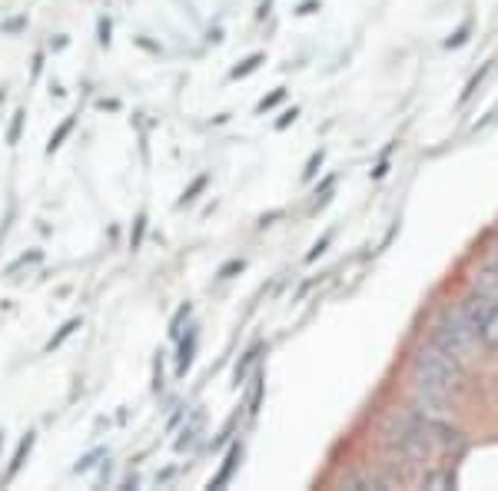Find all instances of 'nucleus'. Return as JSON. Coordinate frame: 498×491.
Masks as SVG:
<instances>
[{
    "mask_svg": "<svg viewBox=\"0 0 498 491\" xmlns=\"http://www.w3.org/2000/svg\"><path fill=\"white\" fill-rule=\"evenodd\" d=\"M412 379H416V386L422 388V392L452 398L462 392L465 369L459 359L445 355V352L435 349L429 342V345H422V349L412 355Z\"/></svg>",
    "mask_w": 498,
    "mask_h": 491,
    "instance_id": "nucleus-1",
    "label": "nucleus"
},
{
    "mask_svg": "<svg viewBox=\"0 0 498 491\" xmlns=\"http://www.w3.org/2000/svg\"><path fill=\"white\" fill-rule=\"evenodd\" d=\"M432 345L442 349L445 355H452L459 362H465L468 355H472V345L478 342V332L462 316H459V309L449 312V316H442L435 326H432Z\"/></svg>",
    "mask_w": 498,
    "mask_h": 491,
    "instance_id": "nucleus-2",
    "label": "nucleus"
},
{
    "mask_svg": "<svg viewBox=\"0 0 498 491\" xmlns=\"http://www.w3.org/2000/svg\"><path fill=\"white\" fill-rule=\"evenodd\" d=\"M495 305H498L495 295H485V293H478V289H472V293L462 299V305H459V316H462L465 322H468V326L478 332V329H482V322H485L488 312H492Z\"/></svg>",
    "mask_w": 498,
    "mask_h": 491,
    "instance_id": "nucleus-3",
    "label": "nucleus"
},
{
    "mask_svg": "<svg viewBox=\"0 0 498 491\" xmlns=\"http://www.w3.org/2000/svg\"><path fill=\"white\" fill-rule=\"evenodd\" d=\"M455 485V475L452 468H429L426 475H422V488H432V491H445Z\"/></svg>",
    "mask_w": 498,
    "mask_h": 491,
    "instance_id": "nucleus-4",
    "label": "nucleus"
},
{
    "mask_svg": "<svg viewBox=\"0 0 498 491\" xmlns=\"http://www.w3.org/2000/svg\"><path fill=\"white\" fill-rule=\"evenodd\" d=\"M478 342H482L488 352H498V305L488 312V319L482 322V329H478Z\"/></svg>",
    "mask_w": 498,
    "mask_h": 491,
    "instance_id": "nucleus-5",
    "label": "nucleus"
},
{
    "mask_svg": "<svg viewBox=\"0 0 498 491\" xmlns=\"http://www.w3.org/2000/svg\"><path fill=\"white\" fill-rule=\"evenodd\" d=\"M240 458H243V445H232L230 455H226V462H223V468H220V475L209 481V488H223V485L232 479V471H236V462H240Z\"/></svg>",
    "mask_w": 498,
    "mask_h": 491,
    "instance_id": "nucleus-6",
    "label": "nucleus"
},
{
    "mask_svg": "<svg viewBox=\"0 0 498 491\" xmlns=\"http://www.w3.org/2000/svg\"><path fill=\"white\" fill-rule=\"evenodd\" d=\"M193 349H197V332H190V339L180 345V359H176V372L186 375L190 362H193Z\"/></svg>",
    "mask_w": 498,
    "mask_h": 491,
    "instance_id": "nucleus-7",
    "label": "nucleus"
},
{
    "mask_svg": "<svg viewBox=\"0 0 498 491\" xmlns=\"http://www.w3.org/2000/svg\"><path fill=\"white\" fill-rule=\"evenodd\" d=\"M73 123H77V120H73V117H67V120H63V123H60L57 133H54V137H50V143H46V153H57L60 146H63V140H67V137H70V129H73Z\"/></svg>",
    "mask_w": 498,
    "mask_h": 491,
    "instance_id": "nucleus-8",
    "label": "nucleus"
},
{
    "mask_svg": "<svg viewBox=\"0 0 498 491\" xmlns=\"http://www.w3.org/2000/svg\"><path fill=\"white\" fill-rule=\"evenodd\" d=\"M259 63H266V57H263V54H253V57H246L240 67H232L230 77H232V80H240V77H249L253 71H259Z\"/></svg>",
    "mask_w": 498,
    "mask_h": 491,
    "instance_id": "nucleus-9",
    "label": "nucleus"
},
{
    "mask_svg": "<svg viewBox=\"0 0 498 491\" xmlns=\"http://www.w3.org/2000/svg\"><path fill=\"white\" fill-rule=\"evenodd\" d=\"M77 329H80V319H70V322H63V326H60L57 336H54V339L46 342V349L54 352V349H57V345H63V339H70V336H73Z\"/></svg>",
    "mask_w": 498,
    "mask_h": 491,
    "instance_id": "nucleus-10",
    "label": "nucleus"
},
{
    "mask_svg": "<svg viewBox=\"0 0 498 491\" xmlns=\"http://www.w3.org/2000/svg\"><path fill=\"white\" fill-rule=\"evenodd\" d=\"M199 421H203V415H197V419H193V421H190V425H186V429H183V438H180V442H176V452H183V448H190V445L197 442Z\"/></svg>",
    "mask_w": 498,
    "mask_h": 491,
    "instance_id": "nucleus-11",
    "label": "nucleus"
},
{
    "mask_svg": "<svg viewBox=\"0 0 498 491\" xmlns=\"http://www.w3.org/2000/svg\"><path fill=\"white\" fill-rule=\"evenodd\" d=\"M30 448H34V435H27V438L21 442V448H17V455H13V462H11V475H17V471H21L23 458L30 455Z\"/></svg>",
    "mask_w": 498,
    "mask_h": 491,
    "instance_id": "nucleus-12",
    "label": "nucleus"
},
{
    "mask_svg": "<svg viewBox=\"0 0 498 491\" xmlns=\"http://www.w3.org/2000/svg\"><path fill=\"white\" fill-rule=\"evenodd\" d=\"M468 30H472V21H465V24L459 27V30H455V34L449 37V40H445V47H449V50H452V47H462L465 37H468Z\"/></svg>",
    "mask_w": 498,
    "mask_h": 491,
    "instance_id": "nucleus-13",
    "label": "nucleus"
},
{
    "mask_svg": "<svg viewBox=\"0 0 498 491\" xmlns=\"http://www.w3.org/2000/svg\"><path fill=\"white\" fill-rule=\"evenodd\" d=\"M488 71H492V63H485V67H482V71H478L476 77H472V80H468V87H465V90H462V100H468V96L476 94V90H478V83L485 80V73H488Z\"/></svg>",
    "mask_w": 498,
    "mask_h": 491,
    "instance_id": "nucleus-14",
    "label": "nucleus"
},
{
    "mask_svg": "<svg viewBox=\"0 0 498 491\" xmlns=\"http://www.w3.org/2000/svg\"><path fill=\"white\" fill-rule=\"evenodd\" d=\"M256 355H259V349H249V352L243 355V362L236 365V382H243V379H246V372H249V365L256 362Z\"/></svg>",
    "mask_w": 498,
    "mask_h": 491,
    "instance_id": "nucleus-15",
    "label": "nucleus"
},
{
    "mask_svg": "<svg viewBox=\"0 0 498 491\" xmlns=\"http://www.w3.org/2000/svg\"><path fill=\"white\" fill-rule=\"evenodd\" d=\"M207 183H209V176H197V179H193V187L186 189L183 199H180V203H183V206H186V203H193V199H197V193H199V189H203V187H207Z\"/></svg>",
    "mask_w": 498,
    "mask_h": 491,
    "instance_id": "nucleus-16",
    "label": "nucleus"
},
{
    "mask_svg": "<svg viewBox=\"0 0 498 491\" xmlns=\"http://www.w3.org/2000/svg\"><path fill=\"white\" fill-rule=\"evenodd\" d=\"M283 96H286V90L279 87V90H273V94H269L266 100H259V106H256V110H259V113H266V110H273V106H276L279 100H283Z\"/></svg>",
    "mask_w": 498,
    "mask_h": 491,
    "instance_id": "nucleus-17",
    "label": "nucleus"
},
{
    "mask_svg": "<svg viewBox=\"0 0 498 491\" xmlns=\"http://www.w3.org/2000/svg\"><path fill=\"white\" fill-rule=\"evenodd\" d=\"M329 243H333V233H325L323 239H319V243H316L313 249H309V256H306V262H316V259H319V256L325 253V246H329Z\"/></svg>",
    "mask_w": 498,
    "mask_h": 491,
    "instance_id": "nucleus-18",
    "label": "nucleus"
},
{
    "mask_svg": "<svg viewBox=\"0 0 498 491\" xmlns=\"http://www.w3.org/2000/svg\"><path fill=\"white\" fill-rule=\"evenodd\" d=\"M21 127H23V110H17V113H13V123H11V133H7V143L21 140Z\"/></svg>",
    "mask_w": 498,
    "mask_h": 491,
    "instance_id": "nucleus-19",
    "label": "nucleus"
},
{
    "mask_svg": "<svg viewBox=\"0 0 498 491\" xmlns=\"http://www.w3.org/2000/svg\"><path fill=\"white\" fill-rule=\"evenodd\" d=\"M243 266H246L243 259H230V262L220 270V279H232V272H243Z\"/></svg>",
    "mask_w": 498,
    "mask_h": 491,
    "instance_id": "nucleus-20",
    "label": "nucleus"
},
{
    "mask_svg": "<svg viewBox=\"0 0 498 491\" xmlns=\"http://www.w3.org/2000/svg\"><path fill=\"white\" fill-rule=\"evenodd\" d=\"M190 312H193V309H190V305H183V309H180V312H176V316H173V322H170V336H180V326H183V319H190Z\"/></svg>",
    "mask_w": 498,
    "mask_h": 491,
    "instance_id": "nucleus-21",
    "label": "nucleus"
},
{
    "mask_svg": "<svg viewBox=\"0 0 498 491\" xmlns=\"http://www.w3.org/2000/svg\"><path fill=\"white\" fill-rule=\"evenodd\" d=\"M323 160H325V153H323V150H319V153H313V156H309V166H306V173H302V176H306V179H313V176H316V170H319V166H323Z\"/></svg>",
    "mask_w": 498,
    "mask_h": 491,
    "instance_id": "nucleus-22",
    "label": "nucleus"
},
{
    "mask_svg": "<svg viewBox=\"0 0 498 491\" xmlns=\"http://www.w3.org/2000/svg\"><path fill=\"white\" fill-rule=\"evenodd\" d=\"M143 229H147V216H139V220H137V229H133V239H130V243H133V249H137L139 239H143Z\"/></svg>",
    "mask_w": 498,
    "mask_h": 491,
    "instance_id": "nucleus-23",
    "label": "nucleus"
},
{
    "mask_svg": "<svg viewBox=\"0 0 498 491\" xmlns=\"http://www.w3.org/2000/svg\"><path fill=\"white\" fill-rule=\"evenodd\" d=\"M296 117H300V110H296V106H292V110H286V113H283V120L276 123V129H286Z\"/></svg>",
    "mask_w": 498,
    "mask_h": 491,
    "instance_id": "nucleus-24",
    "label": "nucleus"
},
{
    "mask_svg": "<svg viewBox=\"0 0 498 491\" xmlns=\"http://www.w3.org/2000/svg\"><path fill=\"white\" fill-rule=\"evenodd\" d=\"M97 458H100V452H93V455H87V458H83V462H80V465H77V471H90L93 462H97Z\"/></svg>",
    "mask_w": 498,
    "mask_h": 491,
    "instance_id": "nucleus-25",
    "label": "nucleus"
},
{
    "mask_svg": "<svg viewBox=\"0 0 498 491\" xmlns=\"http://www.w3.org/2000/svg\"><path fill=\"white\" fill-rule=\"evenodd\" d=\"M100 44H110V21H100Z\"/></svg>",
    "mask_w": 498,
    "mask_h": 491,
    "instance_id": "nucleus-26",
    "label": "nucleus"
},
{
    "mask_svg": "<svg viewBox=\"0 0 498 491\" xmlns=\"http://www.w3.org/2000/svg\"><path fill=\"white\" fill-rule=\"evenodd\" d=\"M313 11H316V0H306V4L300 7V13H313Z\"/></svg>",
    "mask_w": 498,
    "mask_h": 491,
    "instance_id": "nucleus-27",
    "label": "nucleus"
},
{
    "mask_svg": "<svg viewBox=\"0 0 498 491\" xmlns=\"http://www.w3.org/2000/svg\"><path fill=\"white\" fill-rule=\"evenodd\" d=\"M495 402H498V379H495Z\"/></svg>",
    "mask_w": 498,
    "mask_h": 491,
    "instance_id": "nucleus-28",
    "label": "nucleus"
}]
</instances>
